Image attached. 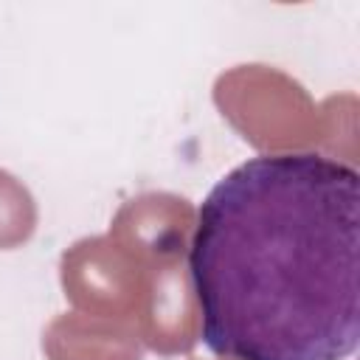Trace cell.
Instances as JSON below:
<instances>
[{"label":"cell","mask_w":360,"mask_h":360,"mask_svg":"<svg viewBox=\"0 0 360 360\" xmlns=\"http://www.w3.org/2000/svg\"><path fill=\"white\" fill-rule=\"evenodd\" d=\"M360 174L256 155L200 202L188 278L202 343L228 360H346L360 343Z\"/></svg>","instance_id":"cell-1"}]
</instances>
